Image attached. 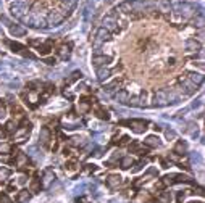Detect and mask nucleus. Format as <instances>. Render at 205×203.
<instances>
[{"label":"nucleus","instance_id":"f257e3e1","mask_svg":"<svg viewBox=\"0 0 205 203\" xmlns=\"http://www.w3.org/2000/svg\"><path fill=\"white\" fill-rule=\"evenodd\" d=\"M27 10H29V8H27V5L21 3V2H15V3H11V5H10L11 15H13L15 18H18V20H23V21H26Z\"/></svg>","mask_w":205,"mask_h":203},{"label":"nucleus","instance_id":"f03ea898","mask_svg":"<svg viewBox=\"0 0 205 203\" xmlns=\"http://www.w3.org/2000/svg\"><path fill=\"white\" fill-rule=\"evenodd\" d=\"M121 124H128V126L133 127V131L136 134H142L149 126V123L144 119H131V121H121Z\"/></svg>","mask_w":205,"mask_h":203},{"label":"nucleus","instance_id":"7ed1b4c3","mask_svg":"<svg viewBox=\"0 0 205 203\" xmlns=\"http://www.w3.org/2000/svg\"><path fill=\"white\" fill-rule=\"evenodd\" d=\"M102 24H104V29H107L108 32H118L119 27H118V21L115 20V16L112 15H107L104 21H102Z\"/></svg>","mask_w":205,"mask_h":203},{"label":"nucleus","instance_id":"20e7f679","mask_svg":"<svg viewBox=\"0 0 205 203\" xmlns=\"http://www.w3.org/2000/svg\"><path fill=\"white\" fill-rule=\"evenodd\" d=\"M178 10L184 18H192L196 15V7L191 3H178Z\"/></svg>","mask_w":205,"mask_h":203},{"label":"nucleus","instance_id":"39448f33","mask_svg":"<svg viewBox=\"0 0 205 203\" xmlns=\"http://www.w3.org/2000/svg\"><path fill=\"white\" fill-rule=\"evenodd\" d=\"M63 20H65L63 13H60V11H50L49 18H47V23L50 26H58L60 23H63Z\"/></svg>","mask_w":205,"mask_h":203},{"label":"nucleus","instance_id":"423d86ee","mask_svg":"<svg viewBox=\"0 0 205 203\" xmlns=\"http://www.w3.org/2000/svg\"><path fill=\"white\" fill-rule=\"evenodd\" d=\"M76 2L78 0H60V7H61V13L65 16H68L71 13V10L76 7Z\"/></svg>","mask_w":205,"mask_h":203},{"label":"nucleus","instance_id":"0eeeda50","mask_svg":"<svg viewBox=\"0 0 205 203\" xmlns=\"http://www.w3.org/2000/svg\"><path fill=\"white\" fill-rule=\"evenodd\" d=\"M110 39V32H108L107 29H104V27H100V29L97 31V36H95V41H94V47H99V45L102 42H105Z\"/></svg>","mask_w":205,"mask_h":203},{"label":"nucleus","instance_id":"6e6552de","mask_svg":"<svg viewBox=\"0 0 205 203\" xmlns=\"http://www.w3.org/2000/svg\"><path fill=\"white\" fill-rule=\"evenodd\" d=\"M31 127H32L31 123H26V121H24V123H23V126H21V129H16V131L13 132L15 137H21V140H23L27 134L31 132Z\"/></svg>","mask_w":205,"mask_h":203},{"label":"nucleus","instance_id":"1a4fd4ad","mask_svg":"<svg viewBox=\"0 0 205 203\" xmlns=\"http://www.w3.org/2000/svg\"><path fill=\"white\" fill-rule=\"evenodd\" d=\"M153 105H155V106H165V105H168L167 94L162 92V90H158V92L155 94V98H153Z\"/></svg>","mask_w":205,"mask_h":203},{"label":"nucleus","instance_id":"9d476101","mask_svg":"<svg viewBox=\"0 0 205 203\" xmlns=\"http://www.w3.org/2000/svg\"><path fill=\"white\" fill-rule=\"evenodd\" d=\"M39 140L44 147H49L50 145V129L49 127H42L41 129V134H39Z\"/></svg>","mask_w":205,"mask_h":203},{"label":"nucleus","instance_id":"9b49d317","mask_svg":"<svg viewBox=\"0 0 205 203\" xmlns=\"http://www.w3.org/2000/svg\"><path fill=\"white\" fill-rule=\"evenodd\" d=\"M10 32H11V36L20 37V36H24L27 31H26V27H23L20 24H10Z\"/></svg>","mask_w":205,"mask_h":203},{"label":"nucleus","instance_id":"f8f14e48","mask_svg":"<svg viewBox=\"0 0 205 203\" xmlns=\"http://www.w3.org/2000/svg\"><path fill=\"white\" fill-rule=\"evenodd\" d=\"M181 82H183V87H184V90H186V94H187V95L194 94L196 90H197V86H196L194 82H191L187 77H186V79H181Z\"/></svg>","mask_w":205,"mask_h":203},{"label":"nucleus","instance_id":"ddd939ff","mask_svg":"<svg viewBox=\"0 0 205 203\" xmlns=\"http://www.w3.org/2000/svg\"><path fill=\"white\" fill-rule=\"evenodd\" d=\"M121 184V176H116V174H113V176H110L107 179V185L110 189H116L118 185Z\"/></svg>","mask_w":205,"mask_h":203},{"label":"nucleus","instance_id":"4468645a","mask_svg":"<svg viewBox=\"0 0 205 203\" xmlns=\"http://www.w3.org/2000/svg\"><path fill=\"white\" fill-rule=\"evenodd\" d=\"M144 144L147 147H162V140L157 137V135H149L145 140H144Z\"/></svg>","mask_w":205,"mask_h":203},{"label":"nucleus","instance_id":"2eb2a0df","mask_svg":"<svg viewBox=\"0 0 205 203\" xmlns=\"http://www.w3.org/2000/svg\"><path fill=\"white\" fill-rule=\"evenodd\" d=\"M52 44H53V41H52V39H49V41L47 42H45V44H42V45H39V53H41V55H49L50 53V50H52Z\"/></svg>","mask_w":205,"mask_h":203},{"label":"nucleus","instance_id":"dca6fc26","mask_svg":"<svg viewBox=\"0 0 205 203\" xmlns=\"http://www.w3.org/2000/svg\"><path fill=\"white\" fill-rule=\"evenodd\" d=\"M110 74H112V71L108 69V68H99V69H97V79L100 82H104L105 79H108Z\"/></svg>","mask_w":205,"mask_h":203},{"label":"nucleus","instance_id":"f3484780","mask_svg":"<svg viewBox=\"0 0 205 203\" xmlns=\"http://www.w3.org/2000/svg\"><path fill=\"white\" fill-rule=\"evenodd\" d=\"M187 79H189L191 82H194L196 86H199V84H202V81H203L202 74H199V73H187Z\"/></svg>","mask_w":205,"mask_h":203},{"label":"nucleus","instance_id":"a211bd4d","mask_svg":"<svg viewBox=\"0 0 205 203\" xmlns=\"http://www.w3.org/2000/svg\"><path fill=\"white\" fill-rule=\"evenodd\" d=\"M174 153H178V155H186V153H187V144L183 142V140H179V142L176 144V147H174Z\"/></svg>","mask_w":205,"mask_h":203},{"label":"nucleus","instance_id":"6ab92c4d","mask_svg":"<svg viewBox=\"0 0 205 203\" xmlns=\"http://www.w3.org/2000/svg\"><path fill=\"white\" fill-rule=\"evenodd\" d=\"M112 61V56H94L92 63L95 66H100V65H105V63H110Z\"/></svg>","mask_w":205,"mask_h":203},{"label":"nucleus","instance_id":"aec40b11","mask_svg":"<svg viewBox=\"0 0 205 203\" xmlns=\"http://www.w3.org/2000/svg\"><path fill=\"white\" fill-rule=\"evenodd\" d=\"M95 115H97L99 119H108L110 118V115H108V111L105 108H102V106H95Z\"/></svg>","mask_w":205,"mask_h":203},{"label":"nucleus","instance_id":"412c9836","mask_svg":"<svg viewBox=\"0 0 205 203\" xmlns=\"http://www.w3.org/2000/svg\"><path fill=\"white\" fill-rule=\"evenodd\" d=\"M29 198H31V194L27 190H21L20 194H18V197H16L18 203H27V201H29Z\"/></svg>","mask_w":205,"mask_h":203},{"label":"nucleus","instance_id":"4be33fe9","mask_svg":"<svg viewBox=\"0 0 205 203\" xmlns=\"http://www.w3.org/2000/svg\"><path fill=\"white\" fill-rule=\"evenodd\" d=\"M8 47L13 50V52H16V53H23V50H26L24 45H21L18 42H8Z\"/></svg>","mask_w":205,"mask_h":203},{"label":"nucleus","instance_id":"5701e85b","mask_svg":"<svg viewBox=\"0 0 205 203\" xmlns=\"http://www.w3.org/2000/svg\"><path fill=\"white\" fill-rule=\"evenodd\" d=\"M186 47H187V50H191V52H196V50L200 48V45H199L194 39H187V41H186Z\"/></svg>","mask_w":205,"mask_h":203},{"label":"nucleus","instance_id":"b1692460","mask_svg":"<svg viewBox=\"0 0 205 203\" xmlns=\"http://www.w3.org/2000/svg\"><path fill=\"white\" fill-rule=\"evenodd\" d=\"M116 100L119 102V103H128L129 95H128L126 90H121V92H118V94H116Z\"/></svg>","mask_w":205,"mask_h":203},{"label":"nucleus","instance_id":"393cba45","mask_svg":"<svg viewBox=\"0 0 205 203\" xmlns=\"http://www.w3.org/2000/svg\"><path fill=\"white\" fill-rule=\"evenodd\" d=\"M119 84H121V82H119L118 79H115V81H113V82L107 84V86L104 87V90H107V92H113V90H116V89L119 87Z\"/></svg>","mask_w":205,"mask_h":203},{"label":"nucleus","instance_id":"a878e982","mask_svg":"<svg viewBox=\"0 0 205 203\" xmlns=\"http://www.w3.org/2000/svg\"><path fill=\"white\" fill-rule=\"evenodd\" d=\"M10 174H11V171L8 168H0V182H5L10 177Z\"/></svg>","mask_w":205,"mask_h":203},{"label":"nucleus","instance_id":"bb28decb","mask_svg":"<svg viewBox=\"0 0 205 203\" xmlns=\"http://www.w3.org/2000/svg\"><path fill=\"white\" fill-rule=\"evenodd\" d=\"M0 153H2V155L11 153V145L7 144V142H2V144H0Z\"/></svg>","mask_w":205,"mask_h":203},{"label":"nucleus","instance_id":"cd10ccee","mask_svg":"<svg viewBox=\"0 0 205 203\" xmlns=\"http://www.w3.org/2000/svg\"><path fill=\"white\" fill-rule=\"evenodd\" d=\"M81 77H82V73L81 71H75L71 74V77L65 81V84H71V82H75V81H78V79H81Z\"/></svg>","mask_w":205,"mask_h":203},{"label":"nucleus","instance_id":"c85d7f7f","mask_svg":"<svg viewBox=\"0 0 205 203\" xmlns=\"http://www.w3.org/2000/svg\"><path fill=\"white\" fill-rule=\"evenodd\" d=\"M39 189H41V180H39L37 177H34V180L31 182V192L32 194H37Z\"/></svg>","mask_w":205,"mask_h":203},{"label":"nucleus","instance_id":"c756f323","mask_svg":"<svg viewBox=\"0 0 205 203\" xmlns=\"http://www.w3.org/2000/svg\"><path fill=\"white\" fill-rule=\"evenodd\" d=\"M16 126H18V123H16L15 119H13V121H8L7 126H5V131H7V132H15L16 129H18Z\"/></svg>","mask_w":205,"mask_h":203},{"label":"nucleus","instance_id":"7c9ffc66","mask_svg":"<svg viewBox=\"0 0 205 203\" xmlns=\"http://www.w3.org/2000/svg\"><path fill=\"white\" fill-rule=\"evenodd\" d=\"M16 163H18V166H23V165H26L27 163V156L24 153H18V156H16Z\"/></svg>","mask_w":205,"mask_h":203},{"label":"nucleus","instance_id":"2f4dec72","mask_svg":"<svg viewBox=\"0 0 205 203\" xmlns=\"http://www.w3.org/2000/svg\"><path fill=\"white\" fill-rule=\"evenodd\" d=\"M131 165H133V158H131V156H124L121 160V168L123 169H128Z\"/></svg>","mask_w":205,"mask_h":203},{"label":"nucleus","instance_id":"473e14b6","mask_svg":"<svg viewBox=\"0 0 205 203\" xmlns=\"http://www.w3.org/2000/svg\"><path fill=\"white\" fill-rule=\"evenodd\" d=\"M70 144L75 145V147H81V145H84V139L82 137H71L70 139Z\"/></svg>","mask_w":205,"mask_h":203},{"label":"nucleus","instance_id":"72a5a7b5","mask_svg":"<svg viewBox=\"0 0 205 203\" xmlns=\"http://www.w3.org/2000/svg\"><path fill=\"white\" fill-rule=\"evenodd\" d=\"M68 48H70V45H68V47H66V45H61V47H60V55H61V58H63V60H66L68 56H70V50H68Z\"/></svg>","mask_w":205,"mask_h":203},{"label":"nucleus","instance_id":"f704fd0d","mask_svg":"<svg viewBox=\"0 0 205 203\" xmlns=\"http://www.w3.org/2000/svg\"><path fill=\"white\" fill-rule=\"evenodd\" d=\"M89 110V102H87V98L84 100V102H81V103H79V111L81 113H86Z\"/></svg>","mask_w":205,"mask_h":203},{"label":"nucleus","instance_id":"c9c22d12","mask_svg":"<svg viewBox=\"0 0 205 203\" xmlns=\"http://www.w3.org/2000/svg\"><path fill=\"white\" fill-rule=\"evenodd\" d=\"M5 116H7V108H5L3 102H2V100H0V118H2V119H3V118H5Z\"/></svg>","mask_w":205,"mask_h":203},{"label":"nucleus","instance_id":"e433bc0d","mask_svg":"<svg viewBox=\"0 0 205 203\" xmlns=\"http://www.w3.org/2000/svg\"><path fill=\"white\" fill-rule=\"evenodd\" d=\"M165 135H167V139H176V132L173 131V129H168V131H165Z\"/></svg>","mask_w":205,"mask_h":203},{"label":"nucleus","instance_id":"4c0bfd02","mask_svg":"<svg viewBox=\"0 0 205 203\" xmlns=\"http://www.w3.org/2000/svg\"><path fill=\"white\" fill-rule=\"evenodd\" d=\"M144 165H145V163H144V161H139V163H137V165H136V166H134L133 169H131V171H133V173H137V171H141V169H142V168H144Z\"/></svg>","mask_w":205,"mask_h":203},{"label":"nucleus","instance_id":"58836bf2","mask_svg":"<svg viewBox=\"0 0 205 203\" xmlns=\"http://www.w3.org/2000/svg\"><path fill=\"white\" fill-rule=\"evenodd\" d=\"M129 135H123L121 137V140H119V145H126V144H129Z\"/></svg>","mask_w":205,"mask_h":203},{"label":"nucleus","instance_id":"ea45409f","mask_svg":"<svg viewBox=\"0 0 205 203\" xmlns=\"http://www.w3.org/2000/svg\"><path fill=\"white\" fill-rule=\"evenodd\" d=\"M191 158H192V161H194V163H202V158H200V155H199V153H194Z\"/></svg>","mask_w":205,"mask_h":203},{"label":"nucleus","instance_id":"a19ab883","mask_svg":"<svg viewBox=\"0 0 205 203\" xmlns=\"http://www.w3.org/2000/svg\"><path fill=\"white\" fill-rule=\"evenodd\" d=\"M0 203H11V200L5 194H2V195H0Z\"/></svg>","mask_w":205,"mask_h":203},{"label":"nucleus","instance_id":"79ce46f5","mask_svg":"<svg viewBox=\"0 0 205 203\" xmlns=\"http://www.w3.org/2000/svg\"><path fill=\"white\" fill-rule=\"evenodd\" d=\"M45 63H47V65H55V63H57V60L50 56V58H45Z\"/></svg>","mask_w":205,"mask_h":203},{"label":"nucleus","instance_id":"37998d69","mask_svg":"<svg viewBox=\"0 0 205 203\" xmlns=\"http://www.w3.org/2000/svg\"><path fill=\"white\" fill-rule=\"evenodd\" d=\"M86 166H87V168H86V173H90V171L94 173V171H95V166H94V165H86Z\"/></svg>","mask_w":205,"mask_h":203},{"label":"nucleus","instance_id":"c03bdc74","mask_svg":"<svg viewBox=\"0 0 205 203\" xmlns=\"http://www.w3.org/2000/svg\"><path fill=\"white\" fill-rule=\"evenodd\" d=\"M170 198H171V197H170L168 194H163V197H162V200H163V201H170Z\"/></svg>","mask_w":205,"mask_h":203},{"label":"nucleus","instance_id":"a18cd8bd","mask_svg":"<svg viewBox=\"0 0 205 203\" xmlns=\"http://www.w3.org/2000/svg\"><path fill=\"white\" fill-rule=\"evenodd\" d=\"M24 182H26V176H21L18 179V184H24Z\"/></svg>","mask_w":205,"mask_h":203},{"label":"nucleus","instance_id":"49530a36","mask_svg":"<svg viewBox=\"0 0 205 203\" xmlns=\"http://www.w3.org/2000/svg\"><path fill=\"white\" fill-rule=\"evenodd\" d=\"M191 203H202V201H191Z\"/></svg>","mask_w":205,"mask_h":203}]
</instances>
